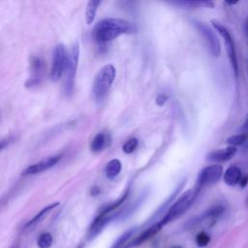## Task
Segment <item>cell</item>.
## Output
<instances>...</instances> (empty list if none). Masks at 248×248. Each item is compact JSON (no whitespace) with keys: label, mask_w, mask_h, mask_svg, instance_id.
<instances>
[{"label":"cell","mask_w":248,"mask_h":248,"mask_svg":"<svg viewBox=\"0 0 248 248\" xmlns=\"http://www.w3.org/2000/svg\"><path fill=\"white\" fill-rule=\"evenodd\" d=\"M113 217L112 215H108V214H99L95 220L93 221V223L91 224L89 231H88V238L92 239L95 236H97L102 230L107 226V224L108 222H110V220H112Z\"/></svg>","instance_id":"cell-14"},{"label":"cell","mask_w":248,"mask_h":248,"mask_svg":"<svg viewBox=\"0 0 248 248\" xmlns=\"http://www.w3.org/2000/svg\"><path fill=\"white\" fill-rule=\"evenodd\" d=\"M45 62L39 56H32L30 60V78L26 81V86H34L40 83L44 74Z\"/></svg>","instance_id":"cell-10"},{"label":"cell","mask_w":248,"mask_h":248,"mask_svg":"<svg viewBox=\"0 0 248 248\" xmlns=\"http://www.w3.org/2000/svg\"><path fill=\"white\" fill-rule=\"evenodd\" d=\"M237 148L234 146H227L222 149L214 150L207 154L206 160L212 163H223L231 160L236 153Z\"/></svg>","instance_id":"cell-11"},{"label":"cell","mask_w":248,"mask_h":248,"mask_svg":"<svg viewBox=\"0 0 248 248\" xmlns=\"http://www.w3.org/2000/svg\"><path fill=\"white\" fill-rule=\"evenodd\" d=\"M175 4L177 5H181L183 7H190V8H194V7H205V8H213L214 7V3L212 1H178L175 2Z\"/></svg>","instance_id":"cell-22"},{"label":"cell","mask_w":248,"mask_h":248,"mask_svg":"<svg viewBox=\"0 0 248 248\" xmlns=\"http://www.w3.org/2000/svg\"><path fill=\"white\" fill-rule=\"evenodd\" d=\"M108 141H109V139L106 133H99L92 140L90 143V149L92 152L98 153L107 147V145L108 144Z\"/></svg>","instance_id":"cell-18"},{"label":"cell","mask_w":248,"mask_h":248,"mask_svg":"<svg viewBox=\"0 0 248 248\" xmlns=\"http://www.w3.org/2000/svg\"><path fill=\"white\" fill-rule=\"evenodd\" d=\"M247 183H248V174L247 173H245V174H242L241 175V178H240V180H239V186H241L242 188H244L246 185H247Z\"/></svg>","instance_id":"cell-28"},{"label":"cell","mask_w":248,"mask_h":248,"mask_svg":"<svg viewBox=\"0 0 248 248\" xmlns=\"http://www.w3.org/2000/svg\"><path fill=\"white\" fill-rule=\"evenodd\" d=\"M135 232V229H130L126 232H124L121 235L118 236V238L113 242V244L111 245L110 248H122L126 242L128 241V239L133 235V233Z\"/></svg>","instance_id":"cell-23"},{"label":"cell","mask_w":248,"mask_h":248,"mask_svg":"<svg viewBox=\"0 0 248 248\" xmlns=\"http://www.w3.org/2000/svg\"><path fill=\"white\" fill-rule=\"evenodd\" d=\"M100 3H101L100 0H90L87 2L86 9H85V21L87 24H91L94 21L96 12Z\"/></svg>","instance_id":"cell-20"},{"label":"cell","mask_w":248,"mask_h":248,"mask_svg":"<svg viewBox=\"0 0 248 248\" xmlns=\"http://www.w3.org/2000/svg\"><path fill=\"white\" fill-rule=\"evenodd\" d=\"M210 235L205 232H200L196 237H195V241H196V244L199 246V247H205L209 244L210 242Z\"/></svg>","instance_id":"cell-25"},{"label":"cell","mask_w":248,"mask_h":248,"mask_svg":"<svg viewBox=\"0 0 248 248\" xmlns=\"http://www.w3.org/2000/svg\"><path fill=\"white\" fill-rule=\"evenodd\" d=\"M192 23L201 34V36H202L204 39L212 56L219 57L221 53V45L215 32L207 24L198 19H192Z\"/></svg>","instance_id":"cell-5"},{"label":"cell","mask_w":248,"mask_h":248,"mask_svg":"<svg viewBox=\"0 0 248 248\" xmlns=\"http://www.w3.org/2000/svg\"><path fill=\"white\" fill-rule=\"evenodd\" d=\"M171 248H182L180 245H173Z\"/></svg>","instance_id":"cell-32"},{"label":"cell","mask_w":248,"mask_h":248,"mask_svg":"<svg viewBox=\"0 0 248 248\" xmlns=\"http://www.w3.org/2000/svg\"><path fill=\"white\" fill-rule=\"evenodd\" d=\"M245 126L248 128V119H247V121H246V124H245Z\"/></svg>","instance_id":"cell-34"},{"label":"cell","mask_w":248,"mask_h":248,"mask_svg":"<svg viewBox=\"0 0 248 248\" xmlns=\"http://www.w3.org/2000/svg\"><path fill=\"white\" fill-rule=\"evenodd\" d=\"M119 35H121V33L117 30H114V29H111L108 27L100 26L97 24H96V26L94 28V32H93L94 39L100 44L108 43V42L115 39Z\"/></svg>","instance_id":"cell-12"},{"label":"cell","mask_w":248,"mask_h":248,"mask_svg":"<svg viewBox=\"0 0 248 248\" xmlns=\"http://www.w3.org/2000/svg\"><path fill=\"white\" fill-rule=\"evenodd\" d=\"M62 155H54V156H50L47 158H45L29 167H27L23 171L22 174L23 175H30V174H37L40 172H43L50 168H52L53 166H55L61 159Z\"/></svg>","instance_id":"cell-9"},{"label":"cell","mask_w":248,"mask_h":248,"mask_svg":"<svg viewBox=\"0 0 248 248\" xmlns=\"http://www.w3.org/2000/svg\"><path fill=\"white\" fill-rule=\"evenodd\" d=\"M211 24L214 27V29L220 34V36L223 38L225 45H226V49H227V53L232 65V68L234 72L235 77L238 76V63H237V58H236V51H235V46H234V42L233 39L230 33V31L224 26L222 25L219 21L212 19L211 20Z\"/></svg>","instance_id":"cell-6"},{"label":"cell","mask_w":248,"mask_h":248,"mask_svg":"<svg viewBox=\"0 0 248 248\" xmlns=\"http://www.w3.org/2000/svg\"><path fill=\"white\" fill-rule=\"evenodd\" d=\"M78 57H79V46L78 44L76 43L69 53L68 64L65 71V90L67 93H71L74 87L75 76L77 72V68L78 65Z\"/></svg>","instance_id":"cell-7"},{"label":"cell","mask_w":248,"mask_h":248,"mask_svg":"<svg viewBox=\"0 0 248 248\" xmlns=\"http://www.w3.org/2000/svg\"><path fill=\"white\" fill-rule=\"evenodd\" d=\"M197 195L194 191V189H189L186 192H184L169 208L166 215L163 217V219L160 221L163 226L174 221L181 215H183L188 208L192 205L194 201L196 200Z\"/></svg>","instance_id":"cell-2"},{"label":"cell","mask_w":248,"mask_h":248,"mask_svg":"<svg viewBox=\"0 0 248 248\" xmlns=\"http://www.w3.org/2000/svg\"><path fill=\"white\" fill-rule=\"evenodd\" d=\"M246 142H247V143H246V144H245V145H244V147H243V148H244V149H245V150H248V140H247V141H246Z\"/></svg>","instance_id":"cell-31"},{"label":"cell","mask_w":248,"mask_h":248,"mask_svg":"<svg viewBox=\"0 0 248 248\" xmlns=\"http://www.w3.org/2000/svg\"><path fill=\"white\" fill-rule=\"evenodd\" d=\"M237 2H227V4H230V5H234V4H236Z\"/></svg>","instance_id":"cell-33"},{"label":"cell","mask_w":248,"mask_h":248,"mask_svg":"<svg viewBox=\"0 0 248 248\" xmlns=\"http://www.w3.org/2000/svg\"><path fill=\"white\" fill-rule=\"evenodd\" d=\"M116 76V70L112 64H107L101 68L95 77L92 93L97 102L102 101L109 90Z\"/></svg>","instance_id":"cell-1"},{"label":"cell","mask_w":248,"mask_h":248,"mask_svg":"<svg viewBox=\"0 0 248 248\" xmlns=\"http://www.w3.org/2000/svg\"><path fill=\"white\" fill-rule=\"evenodd\" d=\"M97 25L117 30L121 34H132L137 31V27L133 23L122 18H115V17L105 18L100 20L97 23Z\"/></svg>","instance_id":"cell-8"},{"label":"cell","mask_w":248,"mask_h":248,"mask_svg":"<svg viewBox=\"0 0 248 248\" xmlns=\"http://www.w3.org/2000/svg\"><path fill=\"white\" fill-rule=\"evenodd\" d=\"M247 202H248V200H247Z\"/></svg>","instance_id":"cell-37"},{"label":"cell","mask_w":248,"mask_h":248,"mask_svg":"<svg viewBox=\"0 0 248 248\" xmlns=\"http://www.w3.org/2000/svg\"><path fill=\"white\" fill-rule=\"evenodd\" d=\"M99 194V188L98 187H93L91 190V195L92 196H96Z\"/></svg>","instance_id":"cell-30"},{"label":"cell","mask_w":248,"mask_h":248,"mask_svg":"<svg viewBox=\"0 0 248 248\" xmlns=\"http://www.w3.org/2000/svg\"><path fill=\"white\" fill-rule=\"evenodd\" d=\"M163 224L159 221L155 224H153L151 227L147 228L146 230H144L142 232H140L131 243L130 245L127 247V248H130V247H136V246H139L140 244H142L143 242H145L146 240H148L149 238L153 237L155 234H157L162 229H163Z\"/></svg>","instance_id":"cell-13"},{"label":"cell","mask_w":248,"mask_h":248,"mask_svg":"<svg viewBox=\"0 0 248 248\" xmlns=\"http://www.w3.org/2000/svg\"><path fill=\"white\" fill-rule=\"evenodd\" d=\"M69 53L64 45H57L52 53V63L50 69V78L53 81H58L65 74L68 64Z\"/></svg>","instance_id":"cell-4"},{"label":"cell","mask_w":248,"mask_h":248,"mask_svg":"<svg viewBox=\"0 0 248 248\" xmlns=\"http://www.w3.org/2000/svg\"><path fill=\"white\" fill-rule=\"evenodd\" d=\"M138 144H139V141H138V139L136 138H132L130 140H128L122 146V150L124 153L126 154H131L133 153L136 148L138 147Z\"/></svg>","instance_id":"cell-26"},{"label":"cell","mask_w":248,"mask_h":248,"mask_svg":"<svg viewBox=\"0 0 248 248\" xmlns=\"http://www.w3.org/2000/svg\"><path fill=\"white\" fill-rule=\"evenodd\" d=\"M247 32H248V22H247Z\"/></svg>","instance_id":"cell-35"},{"label":"cell","mask_w":248,"mask_h":248,"mask_svg":"<svg viewBox=\"0 0 248 248\" xmlns=\"http://www.w3.org/2000/svg\"><path fill=\"white\" fill-rule=\"evenodd\" d=\"M9 144V140L8 139H3L0 140V151L3 150L4 148H6Z\"/></svg>","instance_id":"cell-29"},{"label":"cell","mask_w":248,"mask_h":248,"mask_svg":"<svg viewBox=\"0 0 248 248\" xmlns=\"http://www.w3.org/2000/svg\"><path fill=\"white\" fill-rule=\"evenodd\" d=\"M13 248H17V247H16V246H15V247H13Z\"/></svg>","instance_id":"cell-36"},{"label":"cell","mask_w":248,"mask_h":248,"mask_svg":"<svg viewBox=\"0 0 248 248\" xmlns=\"http://www.w3.org/2000/svg\"><path fill=\"white\" fill-rule=\"evenodd\" d=\"M52 241V235L49 232H44L39 235L37 239V246L39 248H50Z\"/></svg>","instance_id":"cell-24"},{"label":"cell","mask_w":248,"mask_h":248,"mask_svg":"<svg viewBox=\"0 0 248 248\" xmlns=\"http://www.w3.org/2000/svg\"><path fill=\"white\" fill-rule=\"evenodd\" d=\"M168 101V96L165 94H160L157 98H156V104L160 107L164 106Z\"/></svg>","instance_id":"cell-27"},{"label":"cell","mask_w":248,"mask_h":248,"mask_svg":"<svg viewBox=\"0 0 248 248\" xmlns=\"http://www.w3.org/2000/svg\"><path fill=\"white\" fill-rule=\"evenodd\" d=\"M223 174V167L218 164L209 165L200 170L194 191L198 196L200 191L205 186H211L217 183Z\"/></svg>","instance_id":"cell-3"},{"label":"cell","mask_w":248,"mask_h":248,"mask_svg":"<svg viewBox=\"0 0 248 248\" xmlns=\"http://www.w3.org/2000/svg\"><path fill=\"white\" fill-rule=\"evenodd\" d=\"M242 171L239 167L231 166L226 170L224 173V181L229 186H234L239 183Z\"/></svg>","instance_id":"cell-16"},{"label":"cell","mask_w":248,"mask_h":248,"mask_svg":"<svg viewBox=\"0 0 248 248\" xmlns=\"http://www.w3.org/2000/svg\"><path fill=\"white\" fill-rule=\"evenodd\" d=\"M59 205V202H55L53 203H50L48 205H46V207H44L43 209H41L32 219H30L24 226V229H29V228H32L34 227L35 225H37L38 223H40L52 209H54L56 206Z\"/></svg>","instance_id":"cell-17"},{"label":"cell","mask_w":248,"mask_h":248,"mask_svg":"<svg viewBox=\"0 0 248 248\" xmlns=\"http://www.w3.org/2000/svg\"><path fill=\"white\" fill-rule=\"evenodd\" d=\"M248 140V134L247 133H241V134H237V135H233L231 136L227 139L226 142L230 145V146H239V145H243L246 141Z\"/></svg>","instance_id":"cell-21"},{"label":"cell","mask_w":248,"mask_h":248,"mask_svg":"<svg viewBox=\"0 0 248 248\" xmlns=\"http://www.w3.org/2000/svg\"><path fill=\"white\" fill-rule=\"evenodd\" d=\"M225 212V206L221 203L214 204L210 206L200 218L196 219V222H201L203 220H208L209 222H215L220 216L223 215Z\"/></svg>","instance_id":"cell-15"},{"label":"cell","mask_w":248,"mask_h":248,"mask_svg":"<svg viewBox=\"0 0 248 248\" xmlns=\"http://www.w3.org/2000/svg\"><path fill=\"white\" fill-rule=\"evenodd\" d=\"M121 169H122L121 162L118 159H112L107 164V166L105 168L106 176L109 179H112L120 173Z\"/></svg>","instance_id":"cell-19"}]
</instances>
